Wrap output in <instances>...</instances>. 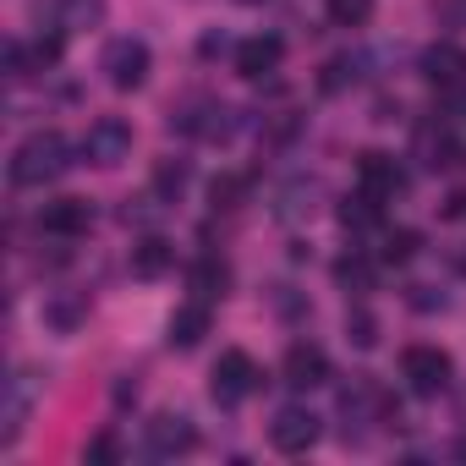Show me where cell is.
<instances>
[{"label": "cell", "instance_id": "cell-21", "mask_svg": "<svg viewBox=\"0 0 466 466\" xmlns=\"http://www.w3.org/2000/svg\"><path fill=\"white\" fill-rule=\"evenodd\" d=\"M83 313H88V297H77V291H72V297H50V302H45V319H50L61 335H66V329H77V324H83Z\"/></svg>", "mask_w": 466, "mask_h": 466}, {"label": "cell", "instance_id": "cell-22", "mask_svg": "<svg viewBox=\"0 0 466 466\" xmlns=\"http://www.w3.org/2000/svg\"><path fill=\"white\" fill-rule=\"evenodd\" d=\"M417 248H422V237H417V230H384V248H379V258H384V264H411V258H417Z\"/></svg>", "mask_w": 466, "mask_h": 466}, {"label": "cell", "instance_id": "cell-29", "mask_svg": "<svg viewBox=\"0 0 466 466\" xmlns=\"http://www.w3.org/2000/svg\"><path fill=\"white\" fill-rule=\"evenodd\" d=\"M28 50H34V72H45V66H56V61H61L66 39H61V34H50V39H34Z\"/></svg>", "mask_w": 466, "mask_h": 466}, {"label": "cell", "instance_id": "cell-9", "mask_svg": "<svg viewBox=\"0 0 466 466\" xmlns=\"http://www.w3.org/2000/svg\"><path fill=\"white\" fill-rule=\"evenodd\" d=\"M34 395H39V379L28 373V368H17L12 379H6V406H0V444H17L23 439V428H28V411H34Z\"/></svg>", "mask_w": 466, "mask_h": 466}, {"label": "cell", "instance_id": "cell-2", "mask_svg": "<svg viewBox=\"0 0 466 466\" xmlns=\"http://www.w3.org/2000/svg\"><path fill=\"white\" fill-rule=\"evenodd\" d=\"M258 384H264V373H258V362H253L248 351H219V362H214V373H208V395H214L219 406H242Z\"/></svg>", "mask_w": 466, "mask_h": 466}, {"label": "cell", "instance_id": "cell-32", "mask_svg": "<svg viewBox=\"0 0 466 466\" xmlns=\"http://www.w3.org/2000/svg\"><path fill=\"white\" fill-rule=\"evenodd\" d=\"M439 12H444L450 23H461V17H466V0H444V6H439Z\"/></svg>", "mask_w": 466, "mask_h": 466}, {"label": "cell", "instance_id": "cell-11", "mask_svg": "<svg viewBox=\"0 0 466 466\" xmlns=\"http://www.w3.org/2000/svg\"><path fill=\"white\" fill-rule=\"evenodd\" d=\"M280 373H286L291 390H319V384L329 379V357H324V346H313V340H291Z\"/></svg>", "mask_w": 466, "mask_h": 466}, {"label": "cell", "instance_id": "cell-23", "mask_svg": "<svg viewBox=\"0 0 466 466\" xmlns=\"http://www.w3.org/2000/svg\"><path fill=\"white\" fill-rule=\"evenodd\" d=\"M324 12L335 28H362L373 17V0H324Z\"/></svg>", "mask_w": 466, "mask_h": 466}, {"label": "cell", "instance_id": "cell-19", "mask_svg": "<svg viewBox=\"0 0 466 466\" xmlns=\"http://www.w3.org/2000/svg\"><path fill=\"white\" fill-rule=\"evenodd\" d=\"M187 181H192V165L187 159H159L154 165V198L159 203H176L187 192Z\"/></svg>", "mask_w": 466, "mask_h": 466}, {"label": "cell", "instance_id": "cell-1", "mask_svg": "<svg viewBox=\"0 0 466 466\" xmlns=\"http://www.w3.org/2000/svg\"><path fill=\"white\" fill-rule=\"evenodd\" d=\"M77 159H72V137L45 127V132H28L12 154V181L17 187H50L56 176H66Z\"/></svg>", "mask_w": 466, "mask_h": 466}, {"label": "cell", "instance_id": "cell-15", "mask_svg": "<svg viewBox=\"0 0 466 466\" xmlns=\"http://www.w3.org/2000/svg\"><path fill=\"white\" fill-rule=\"evenodd\" d=\"M319 198H324L319 176H297V181H286V187H280V198H275V214H280V219H313Z\"/></svg>", "mask_w": 466, "mask_h": 466}, {"label": "cell", "instance_id": "cell-6", "mask_svg": "<svg viewBox=\"0 0 466 466\" xmlns=\"http://www.w3.org/2000/svg\"><path fill=\"white\" fill-rule=\"evenodd\" d=\"M357 192H368L373 203H395L406 192V170L395 165V154H379V148L357 154Z\"/></svg>", "mask_w": 466, "mask_h": 466}, {"label": "cell", "instance_id": "cell-24", "mask_svg": "<svg viewBox=\"0 0 466 466\" xmlns=\"http://www.w3.org/2000/svg\"><path fill=\"white\" fill-rule=\"evenodd\" d=\"M346 340H357L362 351H368V346H379V319H373V313H368L362 302H357V308L346 313Z\"/></svg>", "mask_w": 466, "mask_h": 466}, {"label": "cell", "instance_id": "cell-14", "mask_svg": "<svg viewBox=\"0 0 466 466\" xmlns=\"http://www.w3.org/2000/svg\"><path fill=\"white\" fill-rule=\"evenodd\" d=\"M208 324H214L208 302H203V297H192L187 308H176V313H170V346H176V351H192V346H203Z\"/></svg>", "mask_w": 466, "mask_h": 466}, {"label": "cell", "instance_id": "cell-10", "mask_svg": "<svg viewBox=\"0 0 466 466\" xmlns=\"http://www.w3.org/2000/svg\"><path fill=\"white\" fill-rule=\"evenodd\" d=\"M422 77H428L439 94H461V88H466V50L450 45V39L428 45V50H422Z\"/></svg>", "mask_w": 466, "mask_h": 466}, {"label": "cell", "instance_id": "cell-30", "mask_svg": "<svg viewBox=\"0 0 466 466\" xmlns=\"http://www.w3.org/2000/svg\"><path fill=\"white\" fill-rule=\"evenodd\" d=\"M411 308L433 313V308H444V297H428V286H411Z\"/></svg>", "mask_w": 466, "mask_h": 466}, {"label": "cell", "instance_id": "cell-33", "mask_svg": "<svg viewBox=\"0 0 466 466\" xmlns=\"http://www.w3.org/2000/svg\"><path fill=\"white\" fill-rule=\"evenodd\" d=\"M242 6H264V0H242Z\"/></svg>", "mask_w": 466, "mask_h": 466}, {"label": "cell", "instance_id": "cell-27", "mask_svg": "<svg viewBox=\"0 0 466 466\" xmlns=\"http://www.w3.org/2000/svg\"><path fill=\"white\" fill-rule=\"evenodd\" d=\"M61 17H66V28H94L105 17V0H66Z\"/></svg>", "mask_w": 466, "mask_h": 466}, {"label": "cell", "instance_id": "cell-5", "mask_svg": "<svg viewBox=\"0 0 466 466\" xmlns=\"http://www.w3.org/2000/svg\"><path fill=\"white\" fill-rule=\"evenodd\" d=\"M400 379L411 384V395L433 400L450 384V351H439V346H406L400 351Z\"/></svg>", "mask_w": 466, "mask_h": 466}, {"label": "cell", "instance_id": "cell-34", "mask_svg": "<svg viewBox=\"0 0 466 466\" xmlns=\"http://www.w3.org/2000/svg\"><path fill=\"white\" fill-rule=\"evenodd\" d=\"M455 450H461V455H466V439H461V444H455Z\"/></svg>", "mask_w": 466, "mask_h": 466}, {"label": "cell", "instance_id": "cell-13", "mask_svg": "<svg viewBox=\"0 0 466 466\" xmlns=\"http://www.w3.org/2000/svg\"><path fill=\"white\" fill-rule=\"evenodd\" d=\"M280 61H286V39H280V34H253V39L237 45V72H242L248 83L269 77Z\"/></svg>", "mask_w": 466, "mask_h": 466}, {"label": "cell", "instance_id": "cell-7", "mask_svg": "<svg viewBox=\"0 0 466 466\" xmlns=\"http://www.w3.org/2000/svg\"><path fill=\"white\" fill-rule=\"evenodd\" d=\"M319 417L308 411V406H286L275 422H269V444L280 450V455H308L313 444H319Z\"/></svg>", "mask_w": 466, "mask_h": 466}, {"label": "cell", "instance_id": "cell-31", "mask_svg": "<svg viewBox=\"0 0 466 466\" xmlns=\"http://www.w3.org/2000/svg\"><path fill=\"white\" fill-rule=\"evenodd\" d=\"M444 219H466V192H455V198H444V208H439Z\"/></svg>", "mask_w": 466, "mask_h": 466}, {"label": "cell", "instance_id": "cell-20", "mask_svg": "<svg viewBox=\"0 0 466 466\" xmlns=\"http://www.w3.org/2000/svg\"><path fill=\"white\" fill-rule=\"evenodd\" d=\"M335 280H340V291H373V264L362 258V253H346V258H335Z\"/></svg>", "mask_w": 466, "mask_h": 466}, {"label": "cell", "instance_id": "cell-8", "mask_svg": "<svg viewBox=\"0 0 466 466\" xmlns=\"http://www.w3.org/2000/svg\"><path fill=\"white\" fill-rule=\"evenodd\" d=\"M88 225H94V203L88 198H56V203L39 208V230H45V237L77 242V237H88Z\"/></svg>", "mask_w": 466, "mask_h": 466}, {"label": "cell", "instance_id": "cell-12", "mask_svg": "<svg viewBox=\"0 0 466 466\" xmlns=\"http://www.w3.org/2000/svg\"><path fill=\"white\" fill-rule=\"evenodd\" d=\"M198 450V428L187 422V417H176V411H159L154 422H148V455H159V461H176V455H192Z\"/></svg>", "mask_w": 466, "mask_h": 466}, {"label": "cell", "instance_id": "cell-28", "mask_svg": "<svg viewBox=\"0 0 466 466\" xmlns=\"http://www.w3.org/2000/svg\"><path fill=\"white\" fill-rule=\"evenodd\" d=\"M116 455H121V439H116L110 428H105V433H94V439H88V450H83V461H88V466H110Z\"/></svg>", "mask_w": 466, "mask_h": 466}, {"label": "cell", "instance_id": "cell-25", "mask_svg": "<svg viewBox=\"0 0 466 466\" xmlns=\"http://www.w3.org/2000/svg\"><path fill=\"white\" fill-rule=\"evenodd\" d=\"M242 192H248L242 176H214V181H208V203H214V208H237Z\"/></svg>", "mask_w": 466, "mask_h": 466}, {"label": "cell", "instance_id": "cell-3", "mask_svg": "<svg viewBox=\"0 0 466 466\" xmlns=\"http://www.w3.org/2000/svg\"><path fill=\"white\" fill-rule=\"evenodd\" d=\"M148 66H154V56H148L143 39H110V45H105V61H99L105 83L121 88V94L143 88V83H148Z\"/></svg>", "mask_w": 466, "mask_h": 466}, {"label": "cell", "instance_id": "cell-16", "mask_svg": "<svg viewBox=\"0 0 466 466\" xmlns=\"http://www.w3.org/2000/svg\"><path fill=\"white\" fill-rule=\"evenodd\" d=\"M176 269V248L165 242V237H143L137 248H132V275L137 280H159V275H170Z\"/></svg>", "mask_w": 466, "mask_h": 466}, {"label": "cell", "instance_id": "cell-18", "mask_svg": "<svg viewBox=\"0 0 466 466\" xmlns=\"http://www.w3.org/2000/svg\"><path fill=\"white\" fill-rule=\"evenodd\" d=\"M335 214H340V225L351 230V237H362V230H373V225L384 219V203H373L368 192H357V198H346Z\"/></svg>", "mask_w": 466, "mask_h": 466}, {"label": "cell", "instance_id": "cell-17", "mask_svg": "<svg viewBox=\"0 0 466 466\" xmlns=\"http://www.w3.org/2000/svg\"><path fill=\"white\" fill-rule=\"evenodd\" d=\"M187 286H192V297H203V302L225 297V286H230V269H225V258H214V253L192 258V269H187Z\"/></svg>", "mask_w": 466, "mask_h": 466}, {"label": "cell", "instance_id": "cell-4", "mask_svg": "<svg viewBox=\"0 0 466 466\" xmlns=\"http://www.w3.org/2000/svg\"><path fill=\"white\" fill-rule=\"evenodd\" d=\"M132 121H121V116H99L88 132H83V159H94L99 170H116V165H127L132 159Z\"/></svg>", "mask_w": 466, "mask_h": 466}, {"label": "cell", "instance_id": "cell-26", "mask_svg": "<svg viewBox=\"0 0 466 466\" xmlns=\"http://www.w3.org/2000/svg\"><path fill=\"white\" fill-rule=\"evenodd\" d=\"M351 83H357V61H351V56H335V61L324 66V77H319L324 94H340V88H351Z\"/></svg>", "mask_w": 466, "mask_h": 466}]
</instances>
